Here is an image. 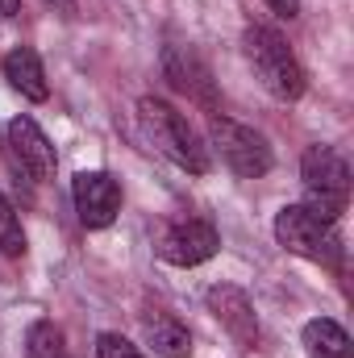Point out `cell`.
<instances>
[{
    "mask_svg": "<svg viewBox=\"0 0 354 358\" xmlns=\"http://www.w3.org/2000/svg\"><path fill=\"white\" fill-rule=\"evenodd\" d=\"M208 138H213V146L221 150V159H225V167L234 171V176L242 179H259L271 171V146H267V138L259 129H250V125H242V121H234V117H208Z\"/></svg>",
    "mask_w": 354,
    "mask_h": 358,
    "instance_id": "cell-5",
    "label": "cell"
},
{
    "mask_svg": "<svg viewBox=\"0 0 354 358\" xmlns=\"http://www.w3.org/2000/svg\"><path fill=\"white\" fill-rule=\"evenodd\" d=\"M208 313L221 321V329L234 338V346H242V350L259 346V317H255V304L242 287H234V283L208 287Z\"/></svg>",
    "mask_w": 354,
    "mask_h": 358,
    "instance_id": "cell-10",
    "label": "cell"
},
{
    "mask_svg": "<svg viewBox=\"0 0 354 358\" xmlns=\"http://www.w3.org/2000/svg\"><path fill=\"white\" fill-rule=\"evenodd\" d=\"M163 76H167L171 88L183 92L192 104H200L204 113H217V84H213L208 63L196 55V46L167 42V46H163Z\"/></svg>",
    "mask_w": 354,
    "mask_h": 358,
    "instance_id": "cell-7",
    "label": "cell"
},
{
    "mask_svg": "<svg viewBox=\"0 0 354 358\" xmlns=\"http://www.w3.org/2000/svg\"><path fill=\"white\" fill-rule=\"evenodd\" d=\"M267 4H271V13H279V17H288V21L300 13V0H267Z\"/></svg>",
    "mask_w": 354,
    "mask_h": 358,
    "instance_id": "cell-17",
    "label": "cell"
},
{
    "mask_svg": "<svg viewBox=\"0 0 354 358\" xmlns=\"http://www.w3.org/2000/svg\"><path fill=\"white\" fill-rule=\"evenodd\" d=\"M300 183H304V208L321 217L325 225H338L351 200V167L334 146H309L300 159Z\"/></svg>",
    "mask_w": 354,
    "mask_h": 358,
    "instance_id": "cell-1",
    "label": "cell"
},
{
    "mask_svg": "<svg viewBox=\"0 0 354 358\" xmlns=\"http://www.w3.org/2000/svg\"><path fill=\"white\" fill-rule=\"evenodd\" d=\"M4 80L21 92L25 100H46L50 84H46V71H42V59L29 50V46H17L4 55Z\"/></svg>",
    "mask_w": 354,
    "mask_h": 358,
    "instance_id": "cell-11",
    "label": "cell"
},
{
    "mask_svg": "<svg viewBox=\"0 0 354 358\" xmlns=\"http://www.w3.org/2000/svg\"><path fill=\"white\" fill-rule=\"evenodd\" d=\"M46 8H55V13H63V17H76V0H42Z\"/></svg>",
    "mask_w": 354,
    "mask_h": 358,
    "instance_id": "cell-18",
    "label": "cell"
},
{
    "mask_svg": "<svg viewBox=\"0 0 354 358\" xmlns=\"http://www.w3.org/2000/svg\"><path fill=\"white\" fill-rule=\"evenodd\" d=\"M13 13H21V0H0V17H13Z\"/></svg>",
    "mask_w": 354,
    "mask_h": 358,
    "instance_id": "cell-19",
    "label": "cell"
},
{
    "mask_svg": "<svg viewBox=\"0 0 354 358\" xmlns=\"http://www.w3.org/2000/svg\"><path fill=\"white\" fill-rule=\"evenodd\" d=\"M138 121H142V129H146V138L155 142L159 155H167L176 167L192 171V176H208V150L200 146V138L187 125V117L176 113L167 100L142 96L138 100Z\"/></svg>",
    "mask_w": 354,
    "mask_h": 358,
    "instance_id": "cell-2",
    "label": "cell"
},
{
    "mask_svg": "<svg viewBox=\"0 0 354 358\" xmlns=\"http://www.w3.org/2000/svg\"><path fill=\"white\" fill-rule=\"evenodd\" d=\"M8 155H13L17 171L29 176L34 183H50V179H55V167H59L55 146H50V138L38 129L34 117H13V121H8Z\"/></svg>",
    "mask_w": 354,
    "mask_h": 358,
    "instance_id": "cell-8",
    "label": "cell"
},
{
    "mask_svg": "<svg viewBox=\"0 0 354 358\" xmlns=\"http://www.w3.org/2000/svg\"><path fill=\"white\" fill-rule=\"evenodd\" d=\"M0 255L21 259L25 255V234H21V217L13 208V200L0 192Z\"/></svg>",
    "mask_w": 354,
    "mask_h": 358,
    "instance_id": "cell-15",
    "label": "cell"
},
{
    "mask_svg": "<svg viewBox=\"0 0 354 358\" xmlns=\"http://www.w3.org/2000/svg\"><path fill=\"white\" fill-rule=\"evenodd\" d=\"M142 329H146V342L155 346V355H163V358H187L192 355V338H187V329L179 325L171 313H163V308L142 313Z\"/></svg>",
    "mask_w": 354,
    "mask_h": 358,
    "instance_id": "cell-12",
    "label": "cell"
},
{
    "mask_svg": "<svg viewBox=\"0 0 354 358\" xmlns=\"http://www.w3.org/2000/svg\"><path fill=\"white\" fill-rule=\"evenodd\" d=\"M96 358H142V355H138V346H134L129 338H121V334H100V338H96Z\"/></svg>",
    "mask_w": 354,
    "mask_h": 358,
    "instance_id": "cell-16",
    "label": "cell"
},
{
    "mask_svg": "<svg viewBox=\"0 0 354 358\" xmlns=\"http://www.w3.org/2000/svg\"><path fill=\"white\" fill-rule=\"evenodd\" d=\"M155 246H159V259L171 263V267H200L217 255L221 234L204 217H171V221L159 225Z\"/></svg>",
    "mask_w": 354,
    "mask_h": 358,
    "instance_id": "cell-6",
    "label": "cell"
},
{
    "mask_svg": "<svg viewBox=\"0 0 354 358\" xmlns=\"http://www.w3.org/2000/svg\"><path fill=\"white\" fill-rule=\"evenodd\" d=\"M71 200H76V213L88 229H104L121 213V183L108 171H80L71 179Z\"/></svg>",
    "mask_w": 354,
    "mask_h": 358,
    "instance_id": "cell-9",
    "label": "cell"
},
{
    "mask_svg": "<svg viewBox=\"0 0 354 358\" xmlns=\"http://www.w3.org/2000/svg\"><path fill=\"white\" fill-rule=\"evenodd\" d=\"M25 355L29 358H67L63 329L55 321H34L29 334H25Z\"/></svg>",
    "mask_w": 354,
    "mask_h": 358,
    "instance_id": "cell-14",
    "label": "cell"
},
{
    "mask_svg": "<svg viewBox=\"0 0 354 358\" xmlns=\"http://www.w3.org/2000/svg\"><path fill=\"white\" fill-rule=\"evenodd\" d=\"M242 46H246V59H250L259 84H263L275 100L292 104V100L304 96V67H300V59L292 55V46H288L275 29L250 25V29L242 34Z\"/></svg>",
    "mask_w": 354,
    "mask_h": 358,
    "instance_id": "cell-3",
    "label": "cell"
},
{
    "mask_svg": "<svg viewBox=\"0 0 354 358\" xmlns=\"http://www.w3.org/2000/svg\"><path fill=\"white\" fill-rule=\"evenodd\" d=\"M304 350H309V358H354V342L338 321L317 317L304 325Z\"/></svg>",
    "mask_w": 354,
    "mask_h": 358,
    "instance_id": "cell-13",
    "label": "cell"
},
{
    "mask_svg": "<svg viewBox=\"0 0 354 358\" xmlns=\"http://www.w3.org/2000/svg\"><path fill=\"white\" fill-rule=\"evenodd\" d=\"M275 238L288 255H300L309 263H325V267H342V238L338 225H325L321 217H313L304 204H283L275 217Z\"/></svg>",
    "mask_w": 354,
    "mask_h": 358,
    "instance_id": "cell-4",
    "label": "cell"
}]
</instances>
